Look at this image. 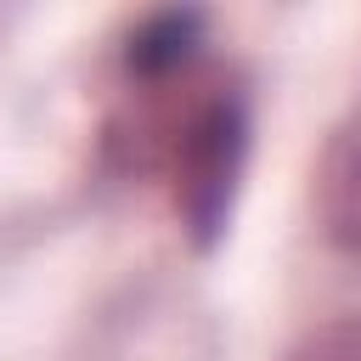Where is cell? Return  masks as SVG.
Segmentation results:
<instances>
[{
	"instance_id": "cell-2",
	"label": "cell",
	"mask_w": 361,
	"mask_h": 361,
	"mask_svg": "<svg viewBox=\"0 0 361 361\" xmlns=\"http://www.w3.org/2000/svg\"><path fill=\"white\" fill-rule=\"evenodd\" d=\"M316 214L327 243H338L344 254H361V113L333 130L316 164Z\"/></svg>"
},
{
	"instance_id": "cell-3",
	"label": "cell",
	"mask_w": 361,
	"mask_h": 361,
	"mask_svg": "<svg viewBox=\"0 0 361 361\" xmlns=\"http://www.w3.org/2000/svg\"><path fill=\"white\" fill-rule=\"evenodd\" d=\"M282 361H361V316H333L310 327Z\"/></svg>"
},
{
	"instance_id": "cell-1",
	"label": "cell",
	"mask_w": 361,
	"mask_h": 361,
	"mask_svg": "<svg viewBox=\"0 0 361 361\" xmlns=\"http://www.w3.org/2000/svg\"><path fill=\"white\" fill-rule=\"evenodd\" d=\"M124 73L135 102L113 124V147L130 169L158 175L169 192L175 220L209 243L226 226L243 147H248V113L237 85H226L214 68L197 62V17L192 11H158L130 34Z\"/></svg>"
}]
</instances>
